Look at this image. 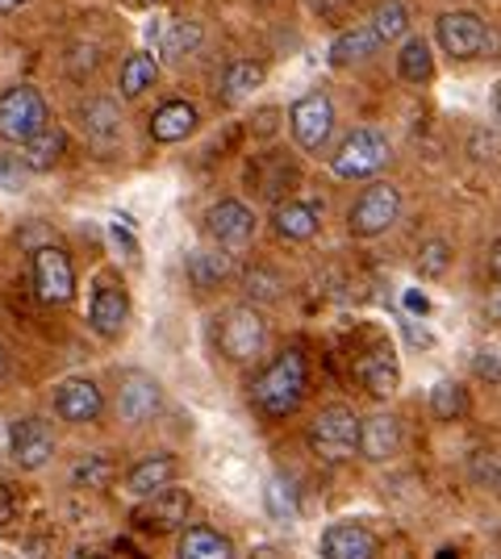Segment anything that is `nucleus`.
<instances>
[{
  "label": "nucleus",
  "mask_w": 501,
  "mask_h": 559,
  "mask_svg": "<svg viewBox=\"0 0 501 559\" xmlns=\"http://www.w3.org/2000/svg\"><path fill=\"white\" fill-rule=\"evenodd\" d=\"M306 389H310V364H306V350L288 347L281 350L251 384V401L263 418H288L301 409L306 401Z\"/></svg>",
  "instance_id": "1"
},
{
  "label": "nucleus",
  "mask_w": 501,
  "mask_h": 559,
  "mask_svg": "<svg viewBox=\"0 0 501 559\" xmlns=\"http://www.w3.org/2000/svg\"><path fill=\"white\" fill-rule=\"evenodd\" d=\"M389 159H393L389 139L377 126H359L338 142V151L331 155V171L338 180H372L389 167Z\"/></svg>",
  "instance_id": "2"
},
{
  "label": "nucleus",
  "mask_w": 501,
  "mask_h": 559,
  "mask_svg": "<svg viewBox=\"0 0 501 559\" xmlns=\"http://www.w3.org/2000/svg\"><path fill=\"white\" fill-rule=\"evenodd\" d=\"M434 38L448 59H480V55H493L501 50V43L493 38V29L480 22L477 13L468 9H455V13H439L434 22Z\"/></svg>",
  "instance_id": "3"
},
{
  "label": "nucleus",
  "mask_w": 501,
  "mask_h": 559,
  "mask_svg": "<svg viewBox=\"0 0 501 559\" xmlns=\"http://www.w3.org/2000/svg\"><path fill=\"white\" fill-rule=\"evenodd\" d=\"M50 126L47 100L38 88L29 84H17L9 93H0V139L13 142V146H25L34 134H43Z\"/></svg>",
  "instance_id": "4"
},
{
  "label": "nucleus",
  "mask_w": 501,
  "mask_h": 559,
  "mask_svg": "<svg viewBox=\"0 0 501 559\" xmlns=\"http://www.w3.org/2000/svg\"><path fill=\"white\" fill-rule=\"evenodd\" d=\"M310 451L326 464H343L359 451V418L347 405H326L310 426Z\"/></svg>",
  "instance_id": "5"
},
{
  "label": "nucleus",
  "mask_w": 501,
  "mask_h": 559,
  "mask_svg": "<svg viewBox=\"0 0 501 559\" xmlns=\"http://www.w3.org/2000/svg\"><path fill=\"white\" fill-rule=\"evenodd\" d=\"M217 343L226 350V359H235V364H255L263 350H267V322L260 318V309H251V305L230 309V313L222 318Z\"/></svg>",
  "instance_id": "6"
},
{
  "label": "nucleus",
  "mask_w": 501,
  "mask_h": 559,
  "mask_svg": "<svg viewBox=\"0 0 501 559\" xmlns=\"http://www.w3.org/2000/svg\"><path fill=\"white\" fill-rule=\"evenodd\" d=\"M288 126H293V142L301 151L318 155L334 134V105L326 93H306L301 100H293L288 109Z\"/></svg>",
  "instance_id": "7"
},
{
  "label": "nucleus",
  "mask_w": 501,
  "mask_h": 559,
  "mask_svg": "<svg viewBox=\"0 0 501 559\" xmlns=\"http://www.w3.org/2000/svg\"><path fill=\"white\" fill-rule=\"evenodd\" d=\"M397 213H402V192L393 185H368L359 192V201L351 205L347 213V226L356 238H377L384 234L393 222H397Z\"/></svg>",
  "instance_id": "8"
},
{
  "label": "nucleus",
  "mask_w": 501,
  "mask_h": 559,
  "mask_svg": "<svg viewBox=\"0 0 501 559\" xmlns=\"http://www.w3.org/2000/svg\"><path fill=\"white\" fill-rule=\"evenodd\" d=\"M34 293L43 305H68L75 297V272L68 251H59L55 242L34 251Z\"/></svg>",
  "instance_id": "9"
},
{
  "label": "nucleus",
  "mask_w": 501,
  "mask_h": 559,
  "mask_svg": "<svg viewBox=\"0 0 501 559\" xmlns=\"http://www.w3.org/2000/svg\"><path fill=\"white\" fill-rule=\"evenodd\" d=\"M9 455L25 467V472H38L50 464L55 455V430L43 418H22L9 426Z\"/></svg>",
  "instance_id": "10"
},
{
  "label": "nucleus",
  "mask_w": 501,
  "mask_h": 559,
  "mask_svg": "<svg viewBox=\"0 0 501 559\" xmlns=\"http://www.w3.org/2000/svg\"><path fill=\"white\" fill-rule=\"evenodd\" d=\"M159 405H164V389H159V380L155 376L139 372V368H130V372H121V389H118V414L126 421H134V426H143L159 414Z\"/></svg>",
  "instance_id": "11"
},
{
  "label": "nucleus",
  "mask_w": 501,
  "mask_h": 559,
  "mask_svg": "<svg viewBox=\"0 0 501 559\" xmlns=\"http://www.w3.org/2000/svg\"><path fill=\"white\" fill-rule=\"evenodd\" d=\"M205 230H210L217 247L239 251L255 238V213L247 210L242 201H217L214 210L205 213Z\"/></svg>",
  "instance_id": "12"
},
{
  "label": "nucleus",
  "mask_w": 501,
  "mask_h": 559,
  "mask_svg": "<svg viewBox=\"0 0 501 559\" xmlns=\"http://www.w3.org/2000/svg\"><path fill=\"white\" fill-rule=\"evenodd\" d=\"M318 556L322 559H377L381 556V543L368 526L359 522H334L318 538Z\"/></svg>",
  "instance_id": "13"
},
{
  "label": "nucleus",
  "mask_w": 501,
  "mask_h": 559,
  "mask_svg": "<svg viewBox=\"0 0 501 559\" xmlns=\"http://www.w3.org/2000/svg\"><path fill=\"white\" fill-rule=\"evenodd\" d=\"M130 322V297L126 288L114 284V280H100L93 288V305H88V326L100 334V338H118Z\"/></svg>",
  "instance_id": "14"
},
{
  "label": "nucleus",
  "mask_w": 501,
  "mask_h": 559,
  "mask_svg": "<svg viewBox=\"0 0 501 559\" xmlns=\"http://www.w3.org/2000/svg\"><path fill=\"white\" fill-rule=\"evenodd\" d=\"M105 409V396L96 389L88 376H72L55 389V414L63 421H75V426H88V421L100 418Z\"/></svg>",
  "instance_id": "15"
},
{
  "label": "nucleus",
  "mask_w": 501,
  "mask_h": 559,
  "mask_svg": "<svg viewBox=\"0 0 501 559\" xmlns=\"http://www.w3.org/2000/svg\"><path fill=\"white\" fill-rule=\"evenodd\" d=\"M146 506H139V526H146V531H180L184 522H189V506L192 497L184 489H159L151 492V497H143Z\"/></svg>",
  "instance_id": "16"
},
{
  "label": "nucleus",
  "mask_w": 501,
  "mask_h": 559,
  "mask_svg": "<svg viewBox=\"0 0 501 559\" xmlns=\"http://www.w3.org/2000/svg\"><path fill=\"white\" fill-rule=\"evenodd\" d=\"M397 447H402V421L393 418V414H372V418L359 421V455L368 464L393 460Z\"/></svg>",
  "instance_id": "17"
},
{
  "label": "nucleus",
  "mask_w": 501,
  "mask_h": 559,
  "mask_svg": "<svg viewBox=\"0 0 501 559\" xmlns=\"http://www.w3.org/2000/svg\"><path fill=\"white\" fill-rule=\"evenodd\" d=\"M318 226H322L318 201H276V210H272V230L285 242H310Z\"/></svg>",
  "instance_id": "18"
},
{
  "label": "nucleus",
  "mask_w": 501,
  "mask_h": 559,
  "mask_svg": "<svg viewBox=\"0 0 501 559\" xmlns=\"http://www.w3.org/2000/svg\"><path fill=\"white\" fill-rule=\"evenodd\" d=\"M359 380L372 396H393L397 384H402V364H397V350L389 343H377L359 359Z\"/></svg>",
  "instance_id": "19"
},
{
  "label": "nucleus",
  "mask_w": 501,
  "mask_h": 559,
  "mask_svg": "<svg viewBox=\"0 0 501 559\" xmlns=\"http://www.w3.org/2000/svg\"><path fill=\"white\" fill-rule=\"evenodd\" d=\"M381 34L368 25H356V29H343L331 43V68H356V63H368L377 50H381Z\"/></svg>",
  "instance_id": "20"
},
{
  "label": "nucleus",
  "mask_w": 501,
  "mask_h": 559,
  "mask_svg": "<svg viewBox=\"0 0 501 559\" xmlns=\"http://www.w3.org/2000/svg\"><path fill=\"white\" fill-rule=\"evenodd\" d=\"M146 43L155 47L159 59H180L201 47V25L196 22H155L146 29Z\"/></svg>",
  "instance_id": "21"
},
{
  "label": "nucleus",
  "mask_w": 501,
  "mask_h": 559,
  "mask_svg": "<svg viewBox=\"0 0 501 559\" xmlns=\"http://www.w3.org/2000/svg\"><path fill=\"white\" fill-rule=\"evenodd\" d=\"M196 130V109L189 100H167L151 114V139L155 142H184Z\"/></svg>",
  "instance_id": "22"
},
{
  "label": "nucleus",
  "mask_w": 501,
  "mask_h": 559,
  "mask_svg": "<svg viewBox=\"0 0 501 559\" xmlns=\"http://www.w3.org/2000/svg\"><path fill=\"white\" fill-rule=\"evenodd\" d=\"M176 480V455H146L143 464L130 467V476H126V489L134 492V497H151V492L167 489Z\"/></svg>",
  "instance_id": "23"
},
{
  "label": "nucleus",
  "mask_w": 501,
  "mask_h": 559,
  "mask_svg": "<svg viewBox=\"0 0 501 559\" xmlns=\"http://www.w3.org/2000/svg\"><path fill=\"white\" fill-rule=\"evenodd\" d=\"M84 130H88V139H93L100 151H109V146L121 139L118 105H114L109 96H96V100H88V105H84Z\"/></svg>",
  "instance_id": "24"
},
{
  "label": "nucleus",
  "mask_w": 501,
  "mask_h": 559,
  "mask_svg": "<svg viewBox=\"0 0 501 559\" xmlns=\"http://www.w3.org/2000/svg\"><path fill=\"white\" fill-rule=\"evenodd\" d=\"M176 559H235V543L226 535H217V531H210V526H189L180 535Z\"/></svg>",
  "instance_id": "25"
},
{
  "label": "nucleus",
  "mask_w": 501,
  "mask_h": 559,
  "mask_svg": "<svg viewBox=\"0 0 501 559\" xmlns=\"http://www.w3.org/2000/svg\"><path fill=\"white\" fill-rule=\"evenodd\" d=\"M63 151H68V134L59 130V126H47L43 134H34V139L22 146V164L29 171H50V167L63 159Z\"/></svg>",
  "instance_id": "26"
},
{
  "label": "nucleus",
  "mask_w": 501,
  "mask_h": 559,
  "mask_svg": "<svg viewBox=\"0 0 501 559\" xmlns=\"http://www.w3.org/2000/svg\"><path fill=\"white\" fill-rule=\"evenodd\" d=\"M263 63H255V59H235L230 68H226V75H222V96L226 100H247V96H255L263 88Z\"/></svg>",
  "instance_id": "27"
},
{
  "label": "nucleus",
  "mask_w": 501,
  "mask_h": 559,
  "mask_svg": "<svg viewBox=\"0 0 501 559\" xmlns=\"http://www.w3.org/2000/svg\"><path fill=\"white\" fill-rule=\"evenodd\" d=\"M397 75H402L406 84H427L430 75H434V55H430L427 38H406V43H402Z\"/></svg>",
  "instance_id": "28"
},
{
  "label": "nucleus",
  "mask_w": 501,
  "mask_h": 559,
  "mask_svg": "<svg viewBox=\"0 0 501 559\" xmlns=\"http://www.w3.org/2000/svg\"><path fill=\"white\" fill-rule=\"evenodd\" d=\"M155 75H159V59L151 55V50H139V55H130L126 63H121V96L130 100V96H143L151 84H155Z\"/></svg>",
  "instance_id": "29"
},
{
  "label": "nucleus",
  "mask_w": 501,
  "mask_h": 559,
  "mask_svg": "<svg viewBox=\"0 0 501 559\" xmlns=\"http://www.w3.org/2000/svg\"><path fill=\"white\" fill-rule=\"evenodd\" d=\"M226 276H230V255H226V247H217V251H192L189 255V280L196 288H217Z\"/></svg>",
  "instance_id": "30"
},
{
  "label": "nucleus",
  "mask_w": 501,
  "mask_h": 559,
  "mask_svg": "<svg viewBox=\"0 0 501 559\" xmlns=\"http://www.w3.org/2000/svg\"><path fill=\"white\" fill-rule=\"evenodd\" d=\"M430 414L439 421L464 418V414H468V389L455 384V380H439V384L430 389Z\"/></svg>",
  "instance_id": "31"
},
{
  "label": "nucleus",
  "mask_w": 501,
  "mask_h": 559,
  "mask_svg": "<svg viewBox=\"0 0 501 559\" xmlns=\"http://www.w3.org/2000/svg\"><path fill=\"white\" fill-rule=\"evenodd\" d=\"M372 29L381 34V43H397V38H406L409 29V13L402 0H381L377 4V13H372Z\"/></svg>",
  "instance_id": "32"
},
{
  "label": "nucleus",
  "mask_w": 501,
  "mask_h": 559,
  "mask_svg": "<svg viewBox=\"0 0 501 559\" xmlns=\"http://www.w3.org/2000/svg\"><path fill=\"white\" fill-rule=\"evenodd\" d=\"M263 506H267V513L276 522H293L297 518V489H293V480L288 476H272L267 489H263Z\"/></svg>",
  "instance_id": "33"
},
{
  "label": "nucleus",
  "mask_w": 501,
  "mask_h": 559,
  "mask_svg": "<svg viewBox=\"0 0 501 559\" xmlns=\"http://www.w3.org/2000/svg\"><path fill=\"white\" fill-rule=\"evenodd\" d=\"M448 263H452V247L443 238H430L418 247V276L422 280H439L448 272Z\"/></svg>",
  "instance_id": "34"
},
{
  "label": "nucleus",
  "mask_w": 501,
  "mask_h": 559,
  "mask_svg": "<svg viewBox=\"0 0 501 559\" xmlns=\"http://www.w3.org/2000/svg\"><path fill=\"white\" fill-rule=\"evenodd\" d=\"M72 480L80 485V489H105V485L114 480V464H109L105 455H88V460L75 464Z\"/></svg>",
  "instance_id": "35"
},
{
  "label": "nucleus",
  "mask_w": 501,
  "mask_h": 559,
  "mask_svg": "<svg viewBox=\"0 0 501 559\" xmlns=\"http://www.w3.org/2000/svg\"><path fill=\"white\" fill-rule=\"evenodd\" d=\"M247 297H251V301H276V297H281V276L267 272V267L247 272Z\"/></svg>",
  "instance_id": "36"
},
{
  "label": "nucleus",
  "mask_w": 501,
  "mask_h": 559,
  "mask_svg": "<svg viewBox=\"0 0 501 559\" xmlns=\"http://www.w3.org/2000/svg\"><path fill=\"white\" fill-rule=\"evenodd\" d=\"M473 372L485 380V384H501V347L498 343H489V347H480L473 355Z\"/></svg>",
  "instance_id": "37"
},
{
  "label": "nucleus",
  "mask_w": 501,
  "mask_h": 559,
  "mask_svg": "<svg viewBox=\"0 0 501 559\" xmlns=\"http://www.w3.org/2000/svg\"><path fill=\"white\" fill-rule=\"evenodd\" d=\"M13 513H17V501H13V489L0 480V526H9L13 522Z\"/></svg>",
  "instance_id": "38"
},
{
  "label": "nucleus",
  "mask_w": 501,
  "mask_h": 559,
  "mask_svg": "<svg viewBox=\"0 0 501 559\" xmlns=\"http://www.w3.org/2000/svg\"><path fill=\"white\" fill-rule=\"evenodd\" d=\"M109 230H114V242H118V247H126V255H130V259L139 255V242H134V238H130V230H126V226H121V222H114V226H109Z\"/></svg>",
  "instance_id": "39"
},
{
  "label": "nucleus",
  "mask_w": 501,
  "mask_h": 559,
  "mask_svg": "<svg viewBox=\"0 0 501 559\" xmlns=\"http://www.w3.org/2000/svg\"><path fill=\"white\" fill-rule=\"evenodd\" d=\"M489 276L501 284V238L493 242V247H489Z\"/></svg>",
  "instance_id": "40"
},
{
  "label": "nucleus",
  "mask_w": 501,
  "mask_h": 559,
  "mask_svg": "<svg viewBox=\"0 0 501 559\" xmlns=\"http://www.w3.org/2000/svg\"><path fill=\"white\" fill-rule=\"evenodd\" d=\"M406 309H409V313H427L430 301L422 297V293H406Z\"/></svg>",
  "instance_id": "41"
},
{
  "label": "nucleus",
  "mask_w": 501,
  "mask_h": 559,
  "mask_svg": "<svg viewBox=\"0 0 501 559\" xmlns=\"http://www.w3.org/2000/svg\"><path fill=\"white\" fill-rule=\"evenodd\" d=\"M313 13H322V17H331L334 9H343V0H310Z\"/></svg>",
  "instance_id": "42"
},
{
  "label": "nucleus",
  "mask_w": 501,
  "mask_h": 559,
  "mask_svg": "<svg viewBox=\"0 0 501 559\" xmlns=\"http://www.w3.org/2000/svg\"><path fill=\"white\" fill-rule=\"evenodd\" d=\"M25 0H0V13H17Z\"/></svg>",
  "instance_id": "43"
},
{
  "label": "nucleus",
  "mask_w": 501,
  "mask_h": 559,
  "mask_svg": "<svg viewBox=\"0 0 501 559\" xmlns=\"http://www.w3.org/2000/svg\"><path fill=\"white\" fill-rule=\"evenodd\" d=\"M489 313H493V318H501V293H498V301L489 305Z\"/></svg>",
  "instance_id": "44"
},
{
  "label": "nucleus",
  "mask_w": 501,
  "mask_h": 559,
  "mask_svg": "<svg viewBox=\"0 0 501 559\" xmlns=\"http://www.w3.org/2000/svg\"><path fill=\"white\" fill-rule=\"evenodd\" d=\"M493 492L501 497V467H498V476H493Z\"/></svg>",
  "instance_id": "45"
},
{
  "label": "nucleus",
  "mask_w": 501,
  "mask_h": 559,
  "mask_svg": "<svg viewBox=\"0 0 501 559\" xmlns=\"http://www.w3.org/2000/svg\"><path fill=\"white\" fill-rule=\"evenodd\" d=\"M498 121H501V93H498Z\"/></svg>",
  "instance_id": "46"
},
{
  "label": "nucleus",
  "mask_w": 501,
  "mask_h": 559,
  "mask_svg": "<svg viewBox=\"0 0 501 559\" xmlns=\"http://www.w3.org/2000/svg\"><path fill=\"white\" fill-rule=\"evenodd\" d=\"M139 4H155V0H139Z\"/></svg>",
  "instance_id": "47"
},
{
  "label": "nucleus",
  "mask_w": 501,
  "mask_h": 559,
  "mask_svg": "<svg viewBox=\"0 0 501 559\" xmlns=\"http://www.w3.org/2000/svg\"><path fill=\"white\" fill-rule=\"evenodd\" d=\"M88 559H109V556H88Z\"/></svg>",
  "instance_id": "48"
}]
</instances>
